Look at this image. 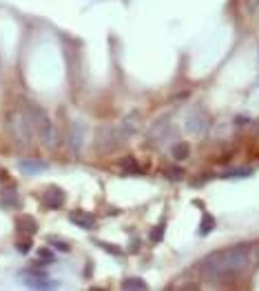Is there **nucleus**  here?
Here are the masks:
<instances>
[{
    "label": "nucleus",
    "mask_w": 259,
    "mask_h": 291,
    "mask_svg": "<svg viewBox=\"0 0 259 291\" xmlns=\"http://www.w3.org/2000/svg\"><path fill=\"white\" fill-rule=\"evenodd\" d=\"M122 289H135V291H146L149 285H146L142 278H124L122 280Z\"/></svg>",
    "instance_id": "nucleus-16"
},
{
    "label": "nucleus",
    "mask_w": 259,
    "mask_h": 291,
    "mask_svg": "<svg viewBox=\"0 0 259 291\" xmlns=\"http://www.w3.org/2000/svg\"><path fill=\"white\" fill-rule=\"evenodd\" d=\"M49 242H51V247H56L58 251H69L71 249V244L67 242V240H62V238H56V236H49Z\"/></svg>",
    "instance_id": "nucleus-20"
},
{
    "label": "nucleus",
    "mask_w": 259,
    "mask_h": 291,
    "mask_svg": "<svg viewBox=\"0 0 259 291\" xmlns=\"http://www.w3.org/2000/svg\"><path fill=\"white\" fill-rule=\"evenodd\" d=\"M9 127H11V133L16 136V140H20V143H29L31 140V136H36L33 133V127L31 122H29V118H27L25 109L22 112H16L9 116Z\"/></svg>",
    "instance_id": "nucleus-4"
},
{
    "label": "nucleus",
    "mask_w": 259,
    "mask_h": 291,
    "mask_svg": "<svg viewBox=\"0 0 259 291\" xmlns=\"http://www.w3.org/2000/svg\"><path fill=\"white\" fill-rule=\"evenodd\" d=\"M213 229H215V218H213L211 213H204V216H202V225H199V233L206 236V233H211Z\"/></svg>",
    "instance_id": "nucleus-18"
},
{
    "label": "nucleus",
    "mask_w": 259,
    "mask_h": 291,
    "mask_svg": "<svg viewBox=\"0 0 259 291\" xmlns=\"http://www.w3.org/2000/svg\"><path fill=\"white\" fill-rule=\"evenodd\" d=\"M82 133H84V125H80V122H76L71 127V136H69V145H71V149L78 154L80 149H82Z\"/></svg>",
    "instance_id": "nucleus-11"
},
{
    "label": "nucleus",
    "mask_w": 259,
    "mask_h": 291,
    "mask_svg": "<svg viewBox=\"0 0 259 291\" xmlns=\"http://www.w3.org/2000/svg\"><path fill=\"white\" fill-rule=\"evenodd\" d=\"M64 198L67 196H64V191L60 187H49L45 191V196H42V202H45L47 209H60L64 205Z\"/></svg>",
    "instance_id": "nucleus-8"
},
{
    "label": "nucleus",
    "mask_w": 259,
    "mask_h": 291,
    "mask_svg": "<svg viewBox=\"0 0 259 291\" xmlns=\"http://www.w3.org/2000/svg\"><path fill=\"white\" fill-rule=\"evenodd\" d=\"M171 136H175V127H173V122H171V118L168 116L155 120L149 129V143L155 145V147L164 145L166 140H171Z\"/></svg>",
    "instance_id": "nucleus-5"
},
{
    "label": "nucleus",
    "mask_w": 259,
    "mask_h": 291,
    "mask_svg": "<svg viewBox=\"0 0 259 291\" xmlns=\"http://www.w3.org/2000/svg\"><path fill=\"white\" fill-rule=\"evenodd\" d=\"M120 167H122L126 174H137V171H140V164L135 162V158H131V156H124V158L120 160Z\"/></svg>",
    "instance_id": "nucleus-17"
},
{
    "label": "nucleus",
    "mask_w": 259,
    "mask_h": 291,
    "mask_svg": "<svg viewBox=\"0 0 259 291\" xmlns=\"http://www.w3.org/2000/svg\"><path fill=\"white\" fill-rule=\"evenodd\" d=\"M18 169H20L25 176H38V174H42V171H47V169H49V164H47V162H42V160L22 158L20 162H18Z\"/></svg>",
    "instance_id": "nucleus-9"
},
{
    "label": "nucleus",
    "mask_w": 259,
    "mask_h": 291,
    "mask_svg": "<svg viewBox=\"0 0 259 291\" xmlns=\"http://www.w3.org/2000/svg\"><path fill=\"white\" fill-rule=\"evenodd\" d=\"M162 238H164V225H157L153 231H151V242H162Z\"/></svg>",
    "instance_id": "nucleus-23"
},
{
    "label": "nucleus",
    "mask_w": 259,
    "mask_h": 291,
    "mask_svg": "<svg viewBox=\"0 0 259 291\" xmlns=\"http://www.w3.org/2000/svg\"><path fill=\"white\" fill-rule=\"evenodd\" d=\"M25 113H27V118H29V122H31L33 133L40 138V143L47 145V147H56L58 131H56V127H53L51 118L47 116V112H45L40 105H36V102L27 100L25 102Z\"/></svg>",
    "instance_id": "nucleus-2"
},
{
    "label": "nucleus",
    "mask_w": 259,
    "mask_h": 291,
    "mask_svg": "<svg viewBox=\"0 0 259 291\" xmlns=\"http://www.w3.org/2000/svg\"><path fill=\"white\" fill-rule=\"evenodd\" d=\"M171 154H173V158L182 162V160L188 158V154H191V147H188V143H175V145H173V149H171Z\"/></svg>",
    "instance_id": "nucleus-15"
},
{
    "label": "nucleus",
    "mask_w": 259,
    "mask_h": 291,
    "mask_svg": "<svg viewBox=\"0 0 259 291\" xmlns=\"http://www.w3.org/2000/svg\"><path fill=\"white\" fill-rule=\"evenodd\" d=\"M129 249H131V251H137V249H140V240L133 238V240H131V244H129Z\"/></svg>",
    "instance_id": "nucleus-26"
},
{
    "label": "nucleus",
    "mask_w": 259,
    "mask_h": 291,
    "mask_svg": "<svg viewBox=\"0 0 259 291\" xmlns=\"http://www.w3.org/2000/svg\"><path fill=\"white\" fill-rule=\"evenodd\" d=\"M18 229H20L22 233H27V236H33V233L38 231V225L31 216H20L18 218Z\"/></svg>",
    "instance_id": "nucleus-13"
},
{
    "label": "nucleus",
    "mask_w": 259,
    "mask_h": 291,
    "mask_svg": "<svg viewBox=\"0 0 259 291\" xmlns=\"http://www.w3.org/2000/svg\"><path fill=\"white\" fill-rule=\"evenodd\" d=\"M166 178L173 180V182H177V180L184 178V169H182V167H171V169L166 171Z\"/></svg>",
    "instance_id": "nucleus-22"
},
{
    "label": "nucleus",
    "mask_w": 259,
    "mask_h": 291,
    "mask_svg": "<svg viewBox=\"0 0 259 291\" xmlns=\"http://www.w3.org/2000/svg\"><path fill=\"white\" fill-rule=\"evenodd\" d=\"M95 244H98L100 249H104V251H109V254L118 256V258L122 256V249H120V247H113V244H109L107 240H95Z\"/></svg>",
    "instance_id": "nucleus-21"
},
{
    "label": "nucleus",
    "mask_w": 259,
    "mask_h": 291,
    "mask_svg": "<svg viewBox=\"0 0 259 291\" xmlns=\"http://www.w3.org/2000/svg\"><path fill=\"white\" fill-rule=\"evenodd\" d=\"M129 140L126 131L122 127H113V125H107V127H100L98 129V136H95V147L104 154H109V151H115L118 147Z\"/></svg>",
    "instance_id": "nucleus-3"
},
{
    "label": "nucleus",
    "mask_w": 259,
    "mask_h": 291,
    "mask_svg": "<svg viewBox=\"0 0 259 291\" xmlns=\"http://www.w3.org/2000/svg\"><path fill=\"white\" fill-rule=\"evenodd\" d=\"M208 127H211V120H208V116L202 112V109H193L191 113H188L186 118V129L193 133V136H206Z\"/></svg>",
    "instance_id": "nucleus-6"
},
{
    "label": "nucleus",
    "mask_w": 259,
    "mask_h": 291,
    "mask_svg": "<svg viewBox=\"0 0 259 291\" xmlns=\"http://www.w3.org/2000/svg\"><path fill=\"white\" fill-rule=\"evenodd\" d=\"M25 285L31 287V289H58V282L56 280H49V275L45 271H36V269H29L25 271Z\"/></svg>",
    "instance_id": "nucleus-7"
},
{
    "label": "nucleus",
    "mask_w": 259,
    "mask_h": 291,
    "mask_svg": "<svg viewBox=\"0 0 259 291\" xmlns=\"http://www.w3.org/2000/svg\"><path fill=\"white\" fill-rule=\"evenodd\" d=\"M16 249H18V251H20V254H27V251L31 249V240H29V238H22L20 242L16 244Z\"/></svg>",
    "instance_id": "nucleus-24"
},
{
    "label": "nucleus",
    "mask_w": 259,
    "mask_h": 291,
    "mask_svg": "<svg viewBox=\"0 0 259 291\" xmlns=\"http://www.w3.org/2000/svg\"><path fill=\"white\" fill-rule=\"evenodd\" d=\"M120 127L124 129L129 138L135 136V131H137V113H129V116L122 120V125H120Z\"/></svg>",
    "instance_id": "nucleus-14"
},
{
    "label": "nucleus",
    "mask_w": 259,
    "mask_h": 291,
    "mask_svg": "<svg viewBox=\"0 0 259 291\" xmlns=\"http://www.w3.org/2000/svg\"><path fill=\"white\" fill-rule=\"evenodd\" d=\"M18 205H20V198H18V194L14 189L0 191V207L2 209H16Z\"/></svg>",
    "instance_id": "nucleus-12"
},
{
    "label": "nucleus",
    "mask_w": 259,
    "mask_h": 291,
    "mask_svg": "<svg viewBox=\"0 0 259 291\" xmlns=\"http://www.w3.org/2000/svg\"><path fill=\"white\" fill-rule=\"evenodd\" d=\"M244 2H246V9H248V14L259 11V0H244Z\"/></svg>",
    "instance_id": "nucleus-25"
},
{
    "label": "nucleus",
    "mask_w": 259,
    "mask_h": 291,
    "mask_svg": "<svg viewBox=\"0 0 259 291\" xmlns=\"http://www.w3.org/2000/svg\"><path fill=\"white\" fill-rule=\"evenodd\" d=\"M250 249H253L250 242H242V244H235V247L222 249V251H213V254H208L204 258L202 269L208 275H228V274L244 271L253 262Z\"/></svg>",
    "instance_id": "nucleus-1"
},
{
    "label": "nucleus",
    "mask_w": 259,
    "mask_h": 291,
    "mask_svg": "<svg viewBox=\"0 0 259 291\" xmlns=\"http://www.w3.org/2000/svg\"><path fill=\"white\" fill-rule=\"evenodd\" d=\"M51 262H56V256L49 249H40L38 251V265H51Z\"/></svg>",
    "instance_id": "nucleus-19"
},
{
    "label": "nucleus",
    "mask_w": 259,
    "mask_h": 291,
    "mask_svg": "<svg viewBox=\"0 0 259 291\" xmlns=\"http://www.w3.org/2000/svg\"><path fill=\"white\" fill-rule=\"evenodd\" d=\"M69 220H71L76 227H82V229H93L95 227V218L91 213L82 211V209H76V211L69 213Z\"/></svg>",
    "instance_id": "nucleus-10"
}]
</instances>
